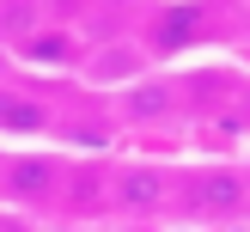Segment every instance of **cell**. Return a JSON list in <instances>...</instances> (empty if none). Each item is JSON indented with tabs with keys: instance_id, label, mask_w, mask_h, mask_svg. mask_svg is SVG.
<instances>
[{
	"instance_id": "obj_1",
	"label": "cell",
	"mask_w": 250,
	"mask_h": 232,
	"mask_svg": "<svg viewBox=\"0 0 250 232\" xmlns=\"http://www.w3.org/2000/svg\"><path fill=\"white\" fill-rule=\"evenodd\" d=\"M61 190H67V159L61 153H12V159H0V202H6V214L61 208Z\"/></svg>"
},
{
	"instance_id": "obj_2",
	"label": "cell",
	"mask_w": 250,
	"mask_h": 232,
	"mask_svg": "<svg viewBox=\"0 0 250 232\" xmlns=\"http://www.w3.org/2000/svg\"><path fill=\"white\" fill-rule=\"evenodd\" d=\"M183 208H189V220H202V226H226V220L250 214V177L238 165H208V171H195V177L183 183Z\"/></svg>"
},
{
	"instance_id": "obj_3",
	"label": "cell",
	"mask_w": 250,
	"mask_h": 232,
	"mask_svg": "<svg viewBox=\"0 0 250 232\" xmlns=\"http://www.w3.org/2000/svg\"><path fill=\"white\" fill-rule=\"evenodd\" d=\"M171 190H177V177H171L165 165H116L110 171V208H116V214H134V220L165 214Z\"/></svg>"
},
{
	"instance_id": "obj_4",
	"label": "cell",
	"mask_w": 250,
	"mask_h": 232,
	"mask_svg": "<svg viewBox=\"0 0 250 232\" xmlns=\"http://www.w3.org/2000/svg\"><path fill=\"white\" fill-rule=\"evenodd\" d=\"M61 208H67V214H104V208H110V177H104V165H67Z\"/></svg>"
},
{
	"instance_id": "obj_5",
	"label": "cell",
	"mask_w": 250,
	"mask_h": 232,
	"mask_svg": "<svg viewBox=\"0 0 250 232\" xmlns=\"http://www.w3.org/2000/svg\"><path fill=\"white\" fill-rule=\"evenodd\" d=\"M55 128V116H49L43 98L31 92H0V134H43Z\"/></svg>"
},
{
	"instance_id": "obj_6",
	"label": "cell",
	"mask_w": 250,
	"mask_h": 232,
	"mask_svg": "<svg viewBox=\"0 0 250 232\" xmlns=\"http://www.w3.org/2000/svg\"><path fill=\"white\" fill-rule=\"evenodd\" d=\"M171 104H177V85H171V80H153V85L141 80V85L128 92V104H122V110H128L134 122H165Z\"/></svg>"
},
{
	"instance_id": "obj_7",
	"label": "cell",
	"mask_w": 250,
	"mask_h": 232,
	"mask_svg": "<svg viewBox=\"0 0 250 232\" xmlns=\"http://www.w3.org/2000/svg\"><path fill=\"white\" fill-rule=\"evenodd\" d=\"M19 55L43 61V67H67L73 61V37L67 31H31V37H19Z\"/></svg>"
},
{
	"instance_id": "obj_8",
	"label": "cell",
	"mask_w": 250,
	"mask_h": 232,
	"mask_svg": "<svg viewBox=\"0 0 250 232\" xmlns=\"http://www.w3.org/2000/svg\"><path fill=\"white\" fill-rule=\"evenodd\" d=\"M189 37H202V6H171L165 19L153 24V43L159 49H183Z\"/></svg>"
},
{
	"instance_id": "obj_9",
	"label": "cell",
	"mask_w": 250,
	"mask_h": 232,
	"mask_svg": "<svg viewBox=\"0 0 250 232\" xmlns=\"http://www.w3.org/2000/svg\"><path fill=\"white\" fill-rule=\"evenodd\" d=\"M104 73H141V55L134 49H110V61H98L92 80H104Z\"/></svg>"
},
{
	"instance_id": "obj_10",
	"label": "cell",
	"mask_w": 250,
	"mask_h": 232,
	"mask_svg": "<svg viewBox=\"0 0 250 232\" xmlns=\"http://www.w3.org/2000/svg\"><path fill=\"white\" fill-rule=\"evenodd\" d=\"M0 232H37V226H31V214H6L0 208Z\"/></svg>"
}]
</instances>
